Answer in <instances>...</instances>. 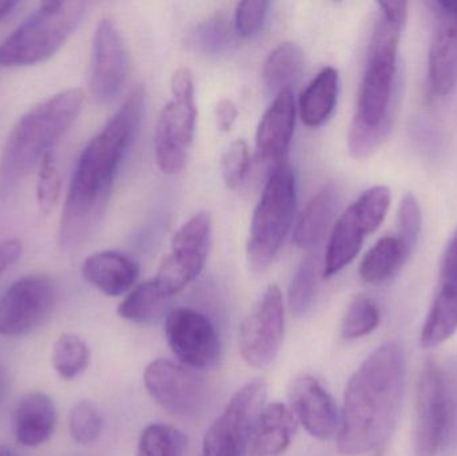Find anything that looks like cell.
Here are the masks:
<instances>
[{
    "label": "cell",
    "mask_w": 457,
    "mask_h": 456,
    "mask_svg": "<svg viewBox=\"0 0 457 456\" xmlns=\"http://www.w3.org/2000/svg\"><path fill=\"white\" fill-rule=\"evenodd\" d=\"M295 211V171L284 162L271 171L250 222L246 254L254 272H265L273 264L292 227Z\"/></svg>",
    "instance_id": "8992f818"
},
{
    "label": "cell",
    "mask_w": 457,
    "mask_h": 456,
    "mask_svg": "<svg viewBox=\"0 0 457 456\" xmlns=\"http://www.w3.org/2000/svg\"><path fill=\"white\" fill-rule=\"evenodd\" d=\"M129 74V53L117 24L104 18L96 24L91 58L90 91L98 104L114 101Z\"/></svg>",
    "instance_id": "2e32d148"
},
{
    "label": "cell",
    "mask_w": 457,
    "mask_h": 456,
    "mask_svg": "<svg viewBox=\"0 0 457 456\" xmlns=\"http://www.w3.org/2000/svg\"><path fill=\"white\" fill-rule=\"evenodd\" d=\"M292 412L309 435L319 441H332L340 428V414L330 394L321 383L303 374L293 380L289 388Z\"/></svg>",
    "instance_id": "ac0fdd59"
},
{
    "label": "cell",
    "mask_w": 457,
    "mask_h": 456,
    "mask_svg": "<svg viewBox=\"0 0 457 456\" xmlns=\"http://www.w3.org/2000/svg\"><path fill=\"white\" fill-rule=\"evenodd\" d=\"M404 386V350L399 343H384L346 386L337 434L341 454L364 455L386 444L399 418Z\"/></svg>",
    "instance_id": "7a4b0ae2"
},
{
    "label": "cell",
    "mask_w": 457,
    "mask_h": 456,
    "mask_svg": "<svg viewBox=\"0 0 457 456\" xmlns=\"http://www.w3.org/2000/svg\"><path fill=\"white\" fill-rule=\"evenodd\" d=\"M338 95V71L325 67L301 94V120L309 128L327 122L335 110Z\"/></svg>",
    "instance_id": "cb8c5ba5"
},
{
    "label": "cell",
    "mask_w": 457,
    "mask_h": 456,
    "mask_svg": "<svg viewBox=\"0 0 457 456\" xmlns=\"http://www.w3.org/2000/svg\"><path fill=\"white\" fill-rule=\"evenodd\" d=\"M86 3L43 2L0 45V66L26 67L50 59L77 29Z\"/></svg>",
    "instance_id": "5b68a950"
},
{
    "label": "cell",
    "mask_w": 457,
    "mask_h": 456,
    "mask_svg": "<svg viewBox=\"0 0 457 456\" xmlns=\"http://www.w3.org/2000/svg\"><path fill=\"white\" fill-rule=\"evenodd\" d=\"M85 94L66 88L35 104L13 126L0 157V179L12 184L39 168L82 112Z\"/></svg>",
    "instance_id": "277c9868"
},
{
    "label": "cell",
    "mask_w": 457,
    "mask_h": 456,
    "mask_svg": "<svg viewBox=\"0 0 457 456\" xmlns=\"http://www.w3.org/2000/svg\"><path fill=\"white\" fill-rule=\"evenodd\" d=\"M381 321L380 308L370 297H357L344 316L341 335L344 339L356 340L372 334Z\"/></svg>",
    "instance_id": "d6a6232c"
},
{
    "label": "cell",
    "mask_w": 457,
    "mask_h": 456,
    "mask_svg": "<svg viewBox=\"0 0 457 456\" xmlns=\"http://www.w3.org/2000/svg\"><path fill=\"white\" fill-rule=\"evenodd\" d=\"M269 2L246 0L237 4L234 29L242 37H252L260 32L268 16Z\"/></svg>",
    "instance_id": "74e56055"
},
{
    "label": "cell",
    "mask_w": 457,
    "mask_h": 456,
    "mask_svg": "<svg viewBox=\"0 0 457 456\" xmlns=\"http://www.w3.org/2000/svg\"><path fill=\"white\" fill-rule=\"evenodd\" d=\"M53 367L64 380L80 377L90 363V350L78 335L64 334L53 348Z\"/></svg>",
    "instance_id": "f546056e"
},
{
    "label": "cell",
    "mask_w": 457,
    "mask_h": 456,
    "mask_svg": "<svg viewBox=\"0 0 457 456\" xmlns=\"http://www.w3.org/2000/svg\"><path fill=\"white\" fill-rule=\"evenodd\" d=\"M212 220L198 211L174 235L171 252L158 269L154 281L168 299L184 291L200 276L208 259Z\"/></svg>",
    "instance_id": "8fae6325"
},
{
    "label": "cell",
    "mask_w": 457,
    "mask_h": 456,
    "mask_svg": "<svg viewBox=\"0 0 457 456\" xmlns=\"http://www.w3.org/2000/svg\"><path fill=\"white\" fill-rule=\"evenodd\" d=\"M5 390H7V375H5L4 369H0V401L4 396Z\"/></svg>",
    "instance_id": "b9f144b4"
},
{
    "label": "cell",
    "mask_w": 457,
    "mask_h": 456,
    "mask_svg": "<svg viewBox=\"0 0 457 456\" xmlns=\"http://www.w3.org/2000/svg\"><path fill=\"white\" fill-rule=\"evenodd\" d=\"M285 335V311L281 291L269 286L239 327L242 359L254 369L268 367L278 355Z\"/></svg>",
    "instance_id": "5bb4252c"
},
{
    "label": "cell",
    "mask_w": 457,
    "mask_h": 456,
    "mask_svg": "<svg viewBox=\"0 0 457 456\" xmlns=\"http://www.w3.org/2000/svg\"><path fill=\"white\" fill-rule=\"evenodd\" d=\"M187 449V438L182 431L153 423L139 435L136 456H185Z\"/></svg>",
    "instance_id": "f1b7e54d"
},
{
    "label": "cell",
    "mask_w": 457,
    "mask_h": 456,
    "mask_svg": "<svg viewBox=\"0 0 457 456\" xmlns=\"http://www.w3.org/2000/svg\"><path fill=\"white\" fill-rule=\"evenodd\" d=\"M250 168L249 146L244 139H237L228 145L221 158V171L225 184L230 189H238L245 179Z\"/></svg>",
    "instance_id": "8d00e7d4"
},
{
    "label": "cell",
    "mask_w": 457,
    "mask_h": 456,
    "mask_svg": "<svg viewBox=\"0 0 457 456\" xmlns=\"http://www.w3.org/2000/svg\"><path fill=\"white\" fill-rule=\"evenodd\" d=\"M37 171V201L43 214H50L61 198L62 178L55 153L43 158Z\"/></svg>",
    "instance_id": "e575fe53"
},
{
    "label": "cell",
    "mask_w": 457,
    "mask_h": 456,
    "mask_svg": "<svg viewBox=\"0 0 457 456\" xmlns=\"http://www.w3.org/2000/svg\"><path fill=\"white\" fill-rule=\"evenodd\" d=\"M295 125V102L292 90L277 94L268 107L255 133L258 161L273 163L274 168L287 160Z\"/></svg>",
    "instance_id": "ffe728a7"
},
{
    "label": "cell",
    "mask_w": 457,
    "mask_h": 456,
    "mask_svg": "<svg viewBox=\"0 0 457 456\" xmlns=\"http://www.w3.org/2000/svg\"><path fill=\"white\" fill-rule=\"evenodd\" d=\"M457 332V229L451 236L437 278L436 292L420 332L423 348L445 344Z\"/></svg>",
    "instance_id": "e0dca14e"
},
{
    "label": "cell",
    "mask_w": 457,
    "mask_h": 456,
    "mask_svg": "<svg viewBox=\"0 0 457 456\" xmlns=\"http://www.w3.org/2000/svg\"><path fill=\"white\" fill-rule=\"evenodd\" d=\"M265 399L266 386L262 380H253L237 391L206 431L201 456H244L265 407Z\"/></svg>",
    "instance_id": "30bf717a"
},
{
    "label": "cell",
    "mask_w": 457,
    "mask_h": 456,
    "mask_svg": "<svg viewBox=\"0 0 457 456\" xmlns=\"http://www.w3.org/2000/svg\"><path fill=\"white\" fill-rule=\"evenodd\" d=\"M56 286L45 275L24 276L0 297V335L23 336L42 326L56 303Z\"/></svg>",
    "instance_id": "4fadbf2b"
},
{
    "label": "cell",
    "mask_w": 457,
    "mask_h": 456,
    "mask_svg": "<svg viewBox=\"0 0 457 456\" xmlns=\"http://www.w3.org/2000/svg\"><path fill=\"white\" fill-rule=\"evenodd\" d=\"M18 5L19 2L15 0H0V21L7 18Z\"/></svg>",
    "instance_id": "60d3db41"
},
{
    "label": "cell",
    "mask_w": 457,
    "mask_h": 456,
    "mask_svg": "<svg viewBox=\"0 0 457 456\" xmlns=\"http://www.w3.org/2000/svg\"><path fill=\"white\" fill-rule=\"evenodd\" d=\"M435 31L428 56L431 88L448 95L457 86V2H435Z\"/></svg>",
    "instance_id": "d6986e66"
},
{
    "label": "cell",
    "mask_w": 457,
    "mask_h": 456,
    "mask_svg": "<svg viewBox=\"0 0 457 456\" xmlns=\"http://www.w3.org/2000/svg\"><path fill=\"white\" fill-rule=\"evenodd\" d=\"M83 278L110 297L122 296L130 291L139 275L136 261L118 252H96L82 265Z\"/></svg>",
    "instance_id": "44dd1931"
},
{
    "label": "cell",
    "mask_w": 457,
    "mask_h": 456,
    "mask_svg": "<svg viewBox=\"0 0 457 456\" xmlns=\"http://www.w3.org/2000/svg\"><path fill=\"white\" fill-rule=\"evenodd\" d=\"M56 407L43 393H29L19 402L13 418L16 441L24 447H37L53 436L56 427Z\"/></svg>",
    "instance_id": "7402d4cb"
},
{
    "label": "cell",
    "mask_w": 457,
    "mask_h": 456,
    "mask_svg": "<svg viewBox=\"0 0 457 456\" xmlns=\"http://www.w3.org/2000/svg\"><path fill=\"white\" fill-rule=\"evenodd\" d=\"M70 435L77 444H87L98 441L104 430L101 412L91 402L82 401L72 407L69 414Z\"/></svg>",
    "instance_id": "836d02e7"
},
{
    "label": "cell",
    "mask_w": 457,
    "mask_h": 456,
    "mask_svg": "<svg viewBox=\"0 0 457 456\" xmlns=\"http://www.w3.org/2000/svg\"><path fill=\"white\" fill-rule=\"evenodd\" d=\"M415 402L413 452L416 456H436L450 427L451 396L445 371L431 359L421 367Z\"/></svg>",
    "instance_id": "9c48e42d"
},
{
    "label": "cell",
    "mask_w": 457,
    "mask_h": 456,
    "mask_svg": "<svg viewBox=\"0 0 457 456\" xmlns=\"http://www.w3.org/2000/svg\"><path fill=\"white\" fill-rule=\"evenodd\" d=\"M171 96L158 117L154 134L158 168L170 176L187 165L197 122L195 79L187 67L174 72Z\"/></svg>",
    "instance_id": "52a82bcc"
},
{
    "label": "cell",
    "mask_w": 457,
    "mask_h": 456,
    "mask_svg": "<svg viewBox=\"0 0 457 456\" xmlns=\"http://www.w3.org/2000/svg\"><path fill=\"white\" fill-rule=\"evenodd\" d=\"M421 228H423V216H421L418 198L412 193H407L400 203L396 237L402 241L411 256L418 245Z\"/></svg>",
    "instance_id": "d590c367"
},
{
    "label": "cell",
    "mask_w": 457,
    "mask_h": 456,
    "mask_svg": "<svg viewBox=\"0 0 457 456\" xmlns=\"http://www.w3.org/2000/svg\"><path fill=\"white\" fill-rule=\"evenodd\" d=\"M238 118V109L231 99H221L216 106L217 128L222 133H228Z\"/></svg>",
    "instance_id": "ab89813d"
},
{
    "label": "cell",
    "mask_w": 457,
    "mask_h": 456,
    "mask_svg": "<svg viewBox=\"0 0 457 456\" xmlns=\"http://www.w3.org/2000/svg\"><path fill=\"white\" fill-rule=\"evenodd\" d=\"M410 257L396 235L384 236L365 253L360 264V278L373 286L386 283L402 270Z\"/></svg>",
    "instance_id": "484cf974"
},
{
    "label": "cell",
    "mask_w": 457,
    "mask_h": 456,
    "mask_svg": "<svg viewBox=\"0 0 457 456\" xmlns=\"http://www.w3.org/2000/svg\"><path fill=\"white\" fill-rule=\"evenodd\" d=\"M233 39L230 18L225 12H217L201 21L192 34L195 50L205 55H220L230 46Z\"/></svg>",
    "instance_id": "1f68e13d"
},
{
    "label": "cell",
    "mask_w": 457,
    "mask_h": 456,
    "mask_svg": "<svg viewBox=\"0 0 457 456\" xmlns=\"http://www.w3.org/2000/svg\"><path fill=\"white\" fill-rule=\"evenodd\" d=\"M317 260L308 256L301 261L293 275L287 292V305L295 318H303L313 305L317 291Z\"/></svg>",
    "instance_id": "4dcf8cb0"
},
{
    "label": "cell",
    "mask_w": 457,
    "mask_h": 456,
    "mask_svg": "<svg viewBox=\"0 0 457 456\" xmlns=\"http://www.w3.org/2000/svg\"><path fill=\"white\" fill-rule=\"evenodd\" d=\"M144 107L145 91L138 86L80 154L59 224L62 251L79 249L101 224L115 177L141 123Z\"/></svg>",
    "instance_id": "6da1fadb"
},
{
    "label": "cell",
    "mask_w": 457,
    "mask_h": 456,
    "mask_svg": "<svg viewBox=\"0 0 457 456\" xmlns=\"http://www.w3.org/2000/svg\"><path fill=\"white\" fill-rule=\"evenodd\" d=\"M0 456H19L18 452L15 450L11 449V447L4 446V444H0Z\"/></svg>",
    "instance_id": "7bdbcfd3"
},
{
    "label": "cell",
    "mask_w": 457,
    "mask_h": 456,
    "mask_svg": "<svg viewBox=\"0 0 457 456\" xmlns=\"http://www.w3.org/2000/svg\"><path fill=\"white\" fill-rule=\"evenodd\" d=\"M367 63L357 95L353 125L386 138L394 120L395 79L400 37L408 16L407 2H378Z\"/></svg>",
    "instance_id": "3957f363"
},
{
    "label": "cell",
    "mask_w": 457,
    "mask_h": 456,
    "mask_svg": "<svg viewBox=\"0 0 457 456\" xmlns=\"http://www.w3.org/2000/svg\"><path fill=\"white\" fill-rule=\"evenodd\" d=\"M168 300L154 280L146 281L134 288L120 303L118 315L131 323H150L162 316Z\"/></svg>",
    "instance_id": "83f0119b"
},
{
    "label": "cell",
    "mask_w": 457,
    "mask_h": 456,
    "mask_svg": "<svg viewBox=\"0 0 457 456\" xmlns=\"http://www.w3.org/2000/svg\"><path fill=\"white\" fill-rule=\"evenodd\" d=\"M23 245L18 238L0 241V278L21 259Z\"/></svg>",
    "instance_id": "f35d334b"
},
{
    "label": "cell",
    "mask_w": 457,
    "mask_h": 456,
    "mask_svg": "<svg viewBox=\"0 0 457 456\" xmlns=\"http://www.w3.org/2000/svg\"><path fill=\"white\" fill-rule=\"evenodd\" d=\"M297 422L285 404L274 402L263 407L254 434L253 452L257 456H278L289 447Z\"/></svg>",
    "instance_id": "603a6c76"
},
{
    "label": "cell",
    "mask_w": 457,
    "mask_h": 456,
    "mask_svg": "<svg viewBox=\"0 0 457 456\" xmlns=\"http://www.w3.org/2000/svg\"><path fill=\"white\" fill-rule=\"evenodd\" d=\"M337 208V190L325 187L309 201L295 224L293 240L298 248H312L324 237Z\"/></svg>",
    "instance_id": "d4e9b609"
},
{
    "label": "cell",
    "mask_w": 457,
    "mask_h": 456,
    "mask_svg": "<svg viewBox=\"0 0 457 456\" xmlns=\"http://www.w3.org/2000/svg\"><path fill=\"white\" fill-rule=\"evenodd\" d=\"M391 208V190L384 185L362 193L336 222L325 254L324 276L337 275L361 251L367 236L383 224Z\"/></svg>",
    "instance_id": "ba28073f"
},
{
    "label": "cell",
    "mask_w": 457,
    "mask_h": 456,
    "mask_svg": "<svg viewBox=\"0 0 457 456\" xmlns=\"http://www.w3.org/2000/svg\"><path fill=\"white\" fill-rule=\"evenodd\" d=\"M166 340L174 355L192 369L216 366L221 340L211 319L192 308H177L166 318Z\"/></svg>",
    "instance_id": "9a60e30c"
},
{
    "label": "cell",
    "mask_w": 457,
    "mask_h": 456,
    "mask_svg": "<svg viewBox=\"0 0 457 456\" xmlns=\"http://www.w3.org/2000/svg\"><path fill=\"white\" fill-rule=\"evenodd\" d=\"M303 70V50L295 42H282L263 64V82L271 93L292 90Z\"/></svg>",
    "instance_id": "4316f807"
},
{
    "label": "cell",
    "mask_w": 457,
    "mask_h": 456,
    "mask_svg": "<svg viewBox=\"0 0 457 456\" xmlns=\"http://www.w3.org/2000/svg\"><path fill=\"white\" fill-rule=\"evenodd\" d=\"M145 387L169 414L195 418L208 403V387L189 367L169 359L152 361L145 369Z\"/></svg>",
    "instance_id": "7c38bea8"
}]
</instances>
